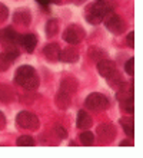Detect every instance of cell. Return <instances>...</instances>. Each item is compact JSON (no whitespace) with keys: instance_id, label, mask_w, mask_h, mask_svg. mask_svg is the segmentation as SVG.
Here are the masks:
<instances>
[{"instance_id":"cell-1","label":"cell","mask_w":143,"mask_h":158,"mask_svg":"<svg viewBox=\"0 0 143 158\" xmlns=\"http://www.w3.org/2000/svg\"><path fill=\"white\" fill-rule=\"evenodd\" d=\"M14 82L19 86L25 88L26 91H34L39 88V76L36 73V69L32 65H22L17 68Z\"/></svg>"},{"instance_id":"cell-2","label":"cell","mask_w":143,"mask_h":158,"mask_svg":"<svg viewBox=\"0 0 143 158\" xmlns=\"http://www.w3.org/2000/svg\"><path fill=\"white\" fill-rule=\"evenodd\" d=\"M112 10L107 0H96L94 3H90L85 10V17L90 25H99L102 23L106 15Z\"/></svg>"},{"instance_id":"cell-3","label":"cell","mask_w":143,"mask_h":158,"mask_svg":"<svg viewBox=\"0 0 143 158\" xmlns=\"http://www.w3.org/2000/svg\"><path fill=\"white\" fill-rule=\"evenodd\" d=\"M85 105H86V108L90 109V111H93V112H102V111L109 108L110 101H109L107 96L103 95V94L94 92V94H90V95L86 98Z\"/></svg>"},{"instance_id":"cell-4","label":"cell","mask_w":143,"mask_h":158,"mask_svg":"<svg viewBox=\"0 0 143 158\" xmlns=\"http://www.w3.org/2000/svg\"><path fill=\"white\" fill-rule=\"evenodd\" d=\"M103 22H105L106 29L113 35H122L123 32H125V29H126L125 20H123L119 15H116L113 10H110V12L107 13L106 17L103 19Z\"/></svg>"},{"instance_id":"cell-5","label":"cell","mask_w":143,"mask_h":158,"mask_svg":"<svg viewBox=\"0 0 143 158\" xmlns=\"http://www.w3.org/2000/svg\"><path fill=\"white\" fill-rule=\"evenodd\" d=\"M16 122L17 125L23 129H30V131H34L40 127V119L37 115H34L33 112H29V111H20L16 117Z\"/></svg>"},{"instance_id":"cell-6","label":"cell","mask_w":143,"mask_h":158,"mask_svg":"<svg viewBox=\"0 0 143 158\" xmlns=\"http://www.w3.org/2000/svg\"><path fill=\"white\" fill-rule=\"evenodd\" d=\"M85 36H86L85 29L79 25H70L63 32V40L66 43H69V45H79L85 39Z\"/></svg>"},{"instance_id":"cell-7","label":"cell","mask_w":143,"mask_h":158,"mask_svg":"<svg viewBox=\"0 0 143 158\" xmlns=\"http://www.w3.org/2000/svg\"><path fill=\"white\" fill-rule=\"evenodd\" d=\"M20 36L13 27H4L0 29V43L6 46H17L20 45Z\"/></svg>"},{"instance_id":"cell-8","label":"cell","mask_w":143,"mask_h":158,"mask_svg":"<svg viewBox=\"0 0 143 158\" xmlns=\"http://www.w3.org/2000/svg\"><path fill=\"white\" fill-rule=\"evenodd\" d=\"M96 134L97 137L105 142H110L116 138V134H117V128L114 127L110 122H106V124H100L96 129Z\"/></svg>"},{"instance_id":"cell-9","label":"cell","mask_w":143,"mask_h":158,"mask_svg":"<svg viewBox=\"0 0 143 158\" xmlns=\"http://www.w3.org/2000/svg\"><path fill=\"white\" fill-rule=\"evenodd\" d=\"M97 72L99 75L105 79H109L117 72V68H116V63L110 59H102L97 62Z\"/></svg>"},{"instance_id":"cell-10","label":"cell","mask_w":143,"mask_h":158,"mask_svg":"<svg viewBox=\"0 0 143 158\" xmlns=\"http://www.w3.org/2000/svg\"><path fill=\"white\" fill-rule=\"evenodd\" d=\"M32 22V13L29 9L20 7L14 10L13 13V23L14 25H22V26H27Z\"/></svg>"},{"instance_id":"cell-11","label":"cell","mask_w":143,"mask_h":158,"mask_svg":"<svg viewBox=\"0 0 143 158\" xmlns=\"http://www.w3.org/2000/svg\"><path fill=\"white\" fill-rule=\"evenodd\" d=\"M59 60L65 63H76L79 60V52L74 48H66V49L60 50L59 55Z\"/></svg>"},{"instance_id":"cell-12","label":"cell","mask_w":143,"mask_h":158,"mask_svg":"<svg viewBox=\"0 0 143 158\" xmlns=\"http://www.w3.org/2000/svg\"><path fill=\"white\" fill-rule=\"evenodd\" d=\"M20 45L25 48V50L27 53H33V50L37 45V36L33 33L22 35L20 36Z\"/></svg>"},{"instance_id":"cell-13","label":"cell","mask_w":143,"mask_h":158,"mask_svg":"<svg viewBox=\"0 0 143 158\" xmlns=\"http://www.w3.org/2000/svg\"><path fill=\"white\" fill-rule=\"evenodd\" d=\"M43 55L46 56L47 60L50 62H56L59 60V55H60V46L57 43H49L43 48Z\"/></svg>"},{"instance_id":"cell-14","label":"cell","mask_w":143,"mask_h":158,"mask_svg":"<svg viewBox=\"0 0 143 158\" xmlns=\"http://www.w3.org/2000/svg\"><path fill=\"white\" fill-rule=\"evenodd\" d=\"M54 102H56V105H57V108H59V109L66 111V109L70 106V104H72V95H70V94H67V92L59 91L56 94Z\"/></svg>"},{"instance_id":"cell-15","label":"cell","mask_w":143,"mask_h":158,"mask_svg":"<svg viewBox=\"0 0 143 158\" xmlns=\"http://www.w3.org/2000/svg\"><path fill=\"white\" fill-rule=\"evenodd\" d=\"M16 99V92L13 91L9 85L0 83V102L3 104H10Z\"/></svg>"},{"instance_id":"cell-16","label":"cell","mask_w":143,"mask_h":158,"mask_svg":"<svg viewBox=\"0 0 143 158\" xmlns=\"http://www.w3.org/2000/svg\"><path fill=\"white\" fill-rule=\"evenodd\" d=\"M59 91L67 92V94H70V95H73L74 92L77 91V81H76L74 78H72V76L62 79L60 86H59Z\"/></svg>"},{"instance_id":"cell-17","label":"cell","mask_w":143,"mask_h":158,"mask_svg":"<svg viewBox=\"0 0 143 158\" xmlns=\"http://www.w3.org/2000/svg\"><path fill=\"white\" fill-rule=\"evenodd\" d=\"M92 124H93L92 117H90L86 111L80 109V111L77 112V118H76V125H77V128L87 129V128H90V127H92Z\"/></svg>"},{"instance_id":"cell-18","label":"cell","mask_w":143,"mask_h":158,"mask_svg":"<svg viewBox=\"0 0 143 158\" xmlns=\"http://www.w3.org/2000/svg\"><path fill=\"white\" fill-rule=\"evenodd\" d=\"M119 122H120V125H122L125 134H126L130 139H133V138H135V121H133L132 115L130 117H126V118H122Z\"/></svg>"},{"instance_id":"cell-19","label":"cell","mask_w":143,"mask_h":158,"mask_svg":"<svg viewBox=\"0 0 143 158\" xmlns=\"http://www.w3.org/2000/svg\"><path fill=\"white\" fill-rule=\"evenodd\" d=\"M89 58L93 60V62L97 63L99 60H102V59H106L107 55L106 52L102 49V48H97V46H92L89 49Z\"/></svg>"},{"instance_id":"cell-20","label":"cell","mask_w":143,"mask_h":158,"mask_svg":"<svg viewBox=\"0 0 143 158\" xmlns=\"http://www.w3.org/2000/svg\"><path fill=\"white\" fill-rule=\"evenodd\" d=\"M46 35L49 36V38H53L59 33V20L57 19H49L47 23H46Z\"/></svg>"},{"instance_id":"cell-21","label":"cell","mask_w":143,"mask_h":158,"mask_svg":"<svg viewBox=\"0 0 143 158\" xmlns=\"http://www.w3.org/2000/svg\"><path fill=\"white\" fill-rule=\"evenodd\" d=\"M79 139H80V144L85 147H90L94 144V135L93 132H90V131H87V129H83V132L80 134V137H79Z\"/></svg>"},{"instance_id":"cell-22","label":"cell","mask_w":143,"mask_h":158,"mask_svg":"<svg viewBox=\"0 0 143 158\" xmlns=\"http://www.w3.org/2000/svg\"><path fill=\"white\" fill-rule=\"evenodd\" d=\"M120 105H122V108L125 109L126 114H129V115H133V114H135V98H133V95L127 96L126 99H123L122 102H120Z\"/></svg>"},{"instance_id":"cell-23","label":"cell","mask_w":143,"mask_h":158,"mask_svg":"<svg viewBox=\"0 0 143 158\" xmlns=\"http://www.w3.org/2000/svg\"><path fill=\"white\" fill-rule=\"evenodd\" d=\"M17 147H33L34 145V138L32 135H22L16 141Z\"/></svg>"},{"instance_id":"cell-24","label":"cell","mask_w":143,"mask_h":158,"mask_svg":"<svg viewBox=\"0 0 143 158\" xmlns=\"http://www.w3.org/2000/svg\"><path fill=\"white\" fill-rule=\"evenodd\" d=\"M12 63H13L12 59L9 58L4 52H2V53H0V72H6L9 68L12 66Z\"/></svg>"},{"instance_id":"cell-25","label":"cell","mask_w":143,"mask_h":158,"mask_svg":"<svg viewBox=\"0 0 143 158\" xmlns=\"http://www.w3.org/2000/svg\"><path fill=\"white\" fill-rule=\"evenodd\" d=\"M54 134H56V137L57 138H60V139H65V138H67V131L65 129V127L63 125H54V128H53Z\"/></svg>"},{"instance_id":"cell-26","label":"cell","mask_w":143,"mask_h":158,"mask_svg":"<svg viewBox=\"0 0 143 158\" xmlns=\"http://www.w3.org/2000/svg\"><path fill=\"white\" fill-rule=\"evenodd\" d=\"M125 71H126L127 75L133 76V73H135V59L133 58L126 60V63H125Z\"/></svg>"},{"instance_id":"cell-27","label":"cell","mask_w":143,"mask_h":158,"mask_svg":"<svg viewBox=\"0 0 143 158\" xmlns=\"http://www.w3.org/2000/svg\"><path fill=\"white\" fill-rule=\"evenodd\" d=\"M9 17V9L6 4L0 3V22H4Z\"/></svg>"},{"instance_id":"cell-28","label":"cell","mask_w":143,"mask_h":158,"mask_svg":"<svg viewBox=\"0 0 143 158\" xmlns=\"http://www.w3.org/2000/svg\"><path fill=\"white\" fill-rule=\"evenodd\" d=\"M126 42H127V45H129V48H135V32L133 30L129 32V35L126 36Z\"/></svg>"},{"instance_id":"cell-29","label":"cell","mask_w":143,"mask_h":158,"mask_svg":"<svg viewBox=\"0 0 143 158\" xmlns=\"http://www.w3.org/2000/svg\"><path fill=\"white\" fill-rule=\"evenodd\" d=\"M4 127H6V115L0 111V131H2Z\"/></svg>"},{"instance_id":"cell-30","label":"cell","mask_w":143,"mask_h":158,"mask_svg":"<svg viewBox=\"0 0 143 158\" xmlns=\"http://www.w3.org/2000/svg\"><path fill=\"white\" fill-rule=\"evenodd\" d=\"M119 145H120V147H133V142L127 139V141H122V142H119Z\"/></svg>"},{"instance_id":"cell-31","label":"cell","mask_w":143,"mask_h":158,"mask_svg":"<svg viewBox=\"0 0 143 158\" xmlns=\"http://www.w3.org/2000/svg\"><path fill=\"white\" fill-rule=\"evenodd\" d=\"M72 2H73V3H76V4H80L83 0H72Z\"/></svg>"}]
</instances>
